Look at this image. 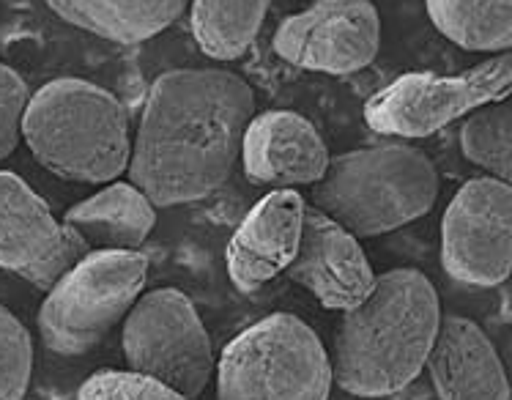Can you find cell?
Here are the masks:
<instances>
[{"label":"cell","instance_id":"5","mask_svg":"<svg viewBox=\"0 0 512 400\" xmlns=\"http://www.w3.org/2000/svg\"><path fill=\"white\" fill-rule=\"evenodd\" d=\"M214 368L217 400H329L335 384L321 337L291 313L255 321Z\"/></svg>","mask_w":512,"mask_h":400},{"label":"cell","instance_id":"3","mask_svg":"<svg viewBox=\"0 0 512 400\" xmlns=\"http://www.w3.org/2000/svg\"><path fill=\"white\" fill-rule=\"evenodd\" d=\"M22 140L44 170L80 184H110L132 157L126 107L83 77H58L33 91Z\"/></svg>","mask_w":512,"mask_h":400},{"label":"cell","instance_id":"7","mask_svg":"<svg viewBox=\"0 0 512 400\" xmlns=\"http://www.w3.org/2000/svg\"><path fill=\"white\" fill-rule=\"evenodd\" d=\"M121 343L129 370L162 381L189 400L203 395L214 376L209 332L192 299L178 288L140 294L124 318Z\"/></svg>","mask_w":512,"mask_h":400},{"label":"cell","instance_id":"1","mask_svg":"<svg viewBox=\"0 0 512 400\" xmlns=\"http://www.w3.org/2000/svg\"><path fill=\"white\" fill-rule=\"evenodd\" d=\"M252 116V88L228 69L159 74L132 143L129 184L157 209L206 198L236 168Z\"/></svg>","mask_w":512,"mask_h":400},{"label":"cell","instance_id":"12","mask_svg":"<svg viewBox=\"0 0 512 400\" xmlns=\"http://www.w3.org/2000/svg\"><path fill=\"white\" fill-rule=\"evenodd\" d=\"M285 272L321 305L343 313L365 302L376 285V272L359 239L315 206L304 209L299 250Z\"/></svg>","mask_w":512,"mask_h":400},{"label":"cell","instance_id":"14","mask_svg":"<svg viewBox=\"0 0 512 400\" xmlns=\"http://www.w3.org/2000/svg\"><path fill=\"white\" fill-rule=\"evenodd\" d=\"M307 203L296 190H272L241 220L228 244V277L250 294L291 266L302 239Z\"/></svg>","mask_w":512,"mask_h":400},{"label":"cell","instance_id":"11","mask_svg":"<svg viewBox=\"0 0 512 400\" xmlns=\"http://www.w3.org/2000/svg\"><path fill=\"white\" fill-rule=\"evenodd\" d=\"M91 253L80 233L55 220L47 200L17 173L0 170V269L50 291Z\"/></svg>","mask_w":512,"mask_h":400},{"label":"cell","instance_id":"10","mask_svg":"<svg viewBox=\"0 0 512 400\" xmlns=\"http://www.w3.org/2000/svg\"><path fill=\"white\" fill-rule=\"evenodd\" d=\"M381 14L373 0H313L280 22L274 53L302 72L356 74L376 61Z\"/></svg>","mask_w":512,"mask_h":400},{"label":"cell","instance_id":"2","mask_svg":"<svg viewBox=\"0 0 512 400\" xmlns=\"http://www.w3.org/2000/svg\"><path fill=\"white\" fill-rule=\"evenodd\" d=\"M441 324L439 294L419 269H392L345 310L332 379L354 398H389L417 379Z\"/></svg>","mask_w":512,"mask_h":400},{"label":"cell","instance_id":"15","mask_svg":"<svg viewBox=\"0 0 512 400\" xmlns=\"http://www.w3.org/2000/svg\"><path fill=\"white\" fill-rule=\"evenodd\" d=\"M425 368L439 400H510L499 351L471 318L441 316Z\"/></svg>","mask_w":512,"mask_h":400},{"label":"cell","instance_id":"16","mask_svg":"<svg viewBox=\"0 0 512 400\" xmlns=\"http://www.w3.org/2000/svg\"><path fill=\"white\" fill-rule=\"evenodd\" d=\"M63 222L83 236L91 253L137 250L157 225V206L135 184L110 181L105 190L66 211Z\"/></svg>","mask_w":512,"mask_h":400},{"label":"cell","instance_id":"8","mask_svg":"<svg viewBox=\"0 0 512 400\" xmlns=\"http://www.w3.org/2000/svg\"><path fill=\"white\" fill-rule=\"evenodd\" d=\"M512 83L510 53L491 55L471 72L441 77L433 72L403 74L373 99L365 121L378 135L428 137L477 107L507 102Z\"/></svg>","mask_w":512,"mask_h":400},{"label":"cell","instance_id":"20","mask_svg":"<svg viewBox=\"0 0 512 400\" xmlns=\"http://www.w3.org/2000/svg\"><path fill=\"white\" fill-rule=\"evenodd\" d=\"M460 148L471 165L510 184L512 176V113L507 102L477 107L460 127Z\"/></svg>","mask_w":512,"mask_h":400},{"label":"cell","instance_id":"4","mask_svg":"<svg viewBox=\"0 0 512 400\" xmlns=\"http://www.w3.org/2000/svg\"><path fill=\"white\" fill-rule=\"evenodd\" d=\"M439 200L436 165L403 143L367 146L329 159L315 184V209L356 239L398 231L425 217Z\"/></svg>","mask_w":512,"mask_h":400},{"label":"cell","instance_id":"6","mask_svg":"<svg viewBox=\"0 0 512 400\" xmlns=\"http://www.w3.org/2000/svg\"><path fill=\"white\" fill-rule=\"evenodd\" d=\"M148 280V258L137 250H96L63 274L39 310L44 346L61 357H83L124 321Z\"/></svg>","mask_w":512,"mask_h":400},{"label":"cell","instance_id":"21","mask_svg":"<svg viewBox=\"0 0 512 400\" xmlns=\"http://www.w3.org/2000/svg\"><path fill=\"white\" fill-rule=\"evenodd\" d=\"M33 376V337L0 305V400H25Z\"/></svg>","mask_w":512,"mask_h":400},{"label":"cell","instance_id":"9","mask_svg":"<svg viewBox=\"0 0 512 400\" xmlns=\"http://www.w3.org/2000/svg\"><path fill=\"white\" fill-rule=\"evenodd\" d=\"M441 266L455 283L496 288L512 266V190L507 181H466L441 220Z\"/></svg>","mask_w":512,"mask_h":400},{"label":"cell","instance_id":"23","mask_svg":"<svg viewBox=\"0 0 512 400\" xmlns=\"http://www.w3.org/2000/svg\"><path fill=\"white\" fill-rule=\"evenodd\" d=\"M31 91L17 69L0 64V159L11 157L22 140V116Z\"/></svg>","mask_w":512,"mask_h":400},{"label":"cell","instance_id":"22","mask_svg":"<svg viewBox=\"0 0 512 400\" xmlns=\"http://www.w3.org/2000/svg\"><path fill=\"white\" fill-rule=\"evenodd\" d=\"M77 400H189L162 381L135 370H99L80 387Z\"/></svg>","mask_w":512,"mask_h":400},{"label":"cell","instance_id":"17","mask_svg":"<svg viewBox=\"0 0 512 400\" xmlns=\"http://www.w3.org/2000/svg\"><path fill=\"white\" fill-rule=\"evenodd\" d=\"M63 22L99 39L140 44L176 25L189 0H44Z\"/></svg>","mask_w":512,"mask_h":400},{"label":"cell","instance_id":"19","mask_svg":"<svg viewBox=\"0 0 512 400\" xmlns=\"http://www.w3.org/2000/svg\"><path fill=\"white\" fill-rule=\"evenodd\" d=\"M272 0H192V33L214 61H239L261 31Z\"/></svg>","mask_w":512,"mask_h":400},{"label":"cell","instance_id":"18","mask_svg":"<svg viewBox=\"0 0 512 400\" xmlns=\"http://www.w3.org/2000/svg\"><path fill=\"white\" fill-rule=\"evenodd\" d=\"M433 28L466 53H510L512 0H425Z\"/></svg>","mask_w":512,"mask_h":400},{"label":"cell","instance_id":"13","mask_svg":"<svg viewBox=\"0 0 512 400\" xmlns=\"http://www.w3.org/2000/svg\"><path fill=\"white\" fill-rule=\"evenodd\" d=\"M241 165L252 184L272 190H296L324 179L329 148L307 118L293 110H269L252 116L241 137Z\"/></svg>","mask_w":512,"mask_h":400}]
</instances>
